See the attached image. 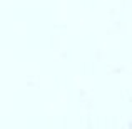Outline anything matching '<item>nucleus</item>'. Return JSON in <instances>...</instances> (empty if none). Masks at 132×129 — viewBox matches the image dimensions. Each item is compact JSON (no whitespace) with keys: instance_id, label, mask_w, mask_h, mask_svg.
<instances>
[]
</instances>
